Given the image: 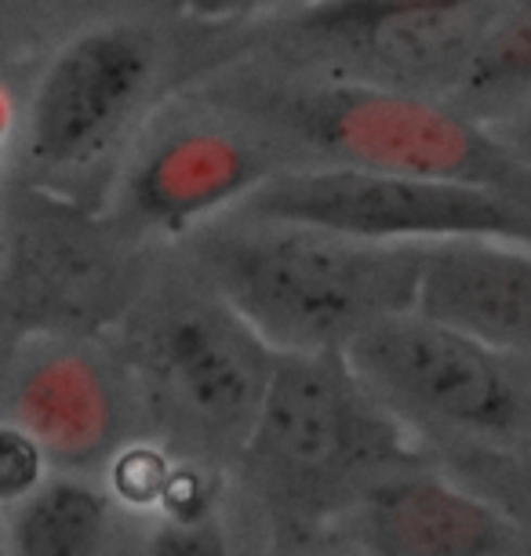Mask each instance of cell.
<instances>
[{
    "instance_id": "ba28073f",
    "label": "cell",
    "mask_w": 531,
    "mask_h": 556,
    "mask_svg": "<svg viewBox=\"0 0 531 556\" xmlns=\"http://www.w3.org/2000/svg\"><path fill=\"white\" fill-rule=\"evenodd\" d=\"M375 556H520V528L492 502L441 477H382L361 495Z\"/></svg>"
},
{
    "instance_id": "8fae6325",
    "label": "cell",
    "mask_w": 531,
    "mask_h": 556,
    "mask_svg": "<svg viewBox=\"0 0 531 556\" xmlns=\"http://www.w3.org/2000/svg\"><path fill=\"white\" fill-rule=\"evenodd\" d=\"M12 422L26 429L48 458L77 466L110 447L117 404L110 382L88 356L59 353L23 379L12 404Z\"/></svg>"
},
{
    "instance_id": "6da1fadb",
    "label": "cell",
    "mask_w": 531,
    "mask_h": 556,
    "mask_svg": "<svg viewBox=\"0 0 531 556\" xmlns=\"http://www.w3.org/2000/svg\"><path fill=\"white\" fill-rule=\"evenodd\" d=\"M433 248L252 223L207 251L218 299L277 356L342 353L419 306Z\"/></svg>"
},
{
    "instance_id": "7c38bea8",
    "label": "cell",
    "mask_w": 531,
    "mask_h": 556,
    "mask_svg": "<svg viewBox=\"0 0 531 556\" xmlns=\"http://www.w3.org/2000/svg\"><path fill=\"white\" fill-rule=\"evenodd\" d=\"M110 502L85 480H45L12 513V556H99Z\"/></svg>"
},
{
    "instance_id": "5b68a950",
    "label": "cell",
    "mask_w": 531,
    "mask_h": 556,
    "mask_svg": "<svg viewBox=\"0 0 531 556\" xmlns=\"http://www.w3.org/2000/svg\"><path fill=\"white\" fill-rule=\"evenodd\" d=\"M342 356L401 422L459 433H509L520 422V390L503 353L419 309L375 324Z\"/></svg>"
},
{
    "instance_id": "e0dca14e",
    "label": "cell",
    "mask_w": 531,
    "mask_h": 556,
    "mask_svg": "<svg viewBox=\"0 0 531 556\" xmlns=\"http://www.w3.org/2000/svg\"><path fill=\"white\" fill-rule=\"evenodd\" d=\"M146 556H230V545L212 517H179L153 531Z\"/></svg>"
},
{
    "instance_id": "277c9868",
    "label": "cell",
    "mask_w": 531,
    "mask_h": 556,
    "mask_svg": "<svg viewBox=\"0 0 531 556\" xmlns=\"http://www.w3.org/2000/svg\"><path fill=\"white\" fill-rule=\"evenodd\" d=\"M401 455V418L353 375L346 356H277L248 433L258 477L288 495L317 498Z\"/></svg>"
},
{
    "instance_id": "30bf717a",
    "label": "cell",
    "mask_w": 531,
    "mask_h": 556,
    "mask_svg": "<svg viewBox=\"0 0 531 556\" xmlns=\"http://www.w3.org/2000/svg\"><path fill=\"white\" fill-rule=\"evenodd\" d=\"M248 342L258 339L223 299L218 306L179 309L161 331L172 382L197 412L212 418H255L258 412L269 371L252 361Z\"/></svg>"
},
{
    "instance_id": "5bb4252c",
    "label": "cell",
    "mask_w": 531,
    "mask_h": 556,
    "mask_svg": "<svg viewBox=\"0 0 531 556\" xmlns=\"http://www.w3.org/2000/svg\"><path fill=\"white\" fill-rule=\"evenodd\" d=\"M466 4L473 0H306L291 18V29L306 37L361 40L390 26L455 15Z\"/></svg>"
},
{
    "instance_id": "3957f363",
    "label": "cell",
    "mask_w": 531,
    "mask_h": 556,
    "mask_svg": "<svg viewBox=\"0 0 531 556\" xmlns=\"http://www.w3.org/2000/svg\"><path fill=\"white\" fill-rule=\"evenodd\" d=\"M248 223L328 229L371 244H524L531 248V207L503 193L426 178L314 164L269 175L237 207Z\"/></svg>"
},
{
    "instance_id": "7a4b0ae2",
    "label": "cell",
    "mask_w": 531,
    "mask_h": 556,
    "mask_svg": "<svg viewBox=\"0 0 531 556\" xmlns=\"http://www.w3.org/2000/svg\"><path fill=\"white\" fill-rule=\"evenodd\" d=\"M274 113L325 164L488 190L531 207V167L466 110L390 84L346 80L285 96Z\"/></svg>"
},
{
    "instance_id": "8992f818",
    "label": "cell",
    "mask_w": 531,
    "mask_h": 556,
    "mask_svg": "<svg viewBox=\"0 0 531 556\" xmlns=\"http://www.w3.org/2000/svg\"><path fill=\"white\" fill-rule=\"evenodd\" d=\"M157 48L135 26H99L59 51L29 102V150L66 167L96 156L146 96Z\"/></svg>"
},
{
    "instance_id": "ac0fdd59",
    "label": "cell",
    "mask_w": 531,
    "mask_h": 556,
    "mask_svg": "<svg viewBox=\"0 0 531 556\" xmlns=\"http://www.w3.org/2000/svg\"><path fill=\"white\" fill-rule=\"evenodd\" d=\"M182 15L201 18V23H230V18L258 15L266 8H277L285 0H172Z\"/></svg>"
},
{
    "instance_id": "4fadbf2b",
    "label": "cell",
    "mask_w": 531,
    "mask_h": 556,
    "mask_svg": "<svg viewBox=\"0 0 531 556\" xmlns=\"http://www.w3.org/2000/svg\"><path fill=\"white\" fill-rule=\"evenodd\" d=\"M459 88L477 102L517 99L531 88V4H520L481 29L459 73Z\"/></svg>"
},
{
    "instance_id": "9c48e42d",
    "label": "cell",
    "mask_w": 531,
    "mask_h": 556,
    "mask_svg": "<svg viewBox=\"0 0 531 556\" xmlns=\"http://www.w3.org/2000/svg\"><path fill=\"white\" fill-rule=\"evenodd\" d=\"M415 309L495 353H531V248L437 244Z\"/></svg>"
},
{
    "instance_id": "2e32d148",
    "label": "cell",
    "mask_w": 531,
    "mask_h": 556,
    "mask_svg": "<svg viewBox=\"0 0 531 556\" xmlns=\"http://www.w3.org/2000/svg\"><path fill=\"white\" fill-rule=\"evenodd\" d=\"M172 484H175V469L164 462L161 451L131 447L113 466V488L131 506H153V502L168 498Z\"/></svg>"
},
{
    "instance_id": "9a60e30c",
    "label": "cell",
    "mask_w": 531,
    "mask_h": 556,
    "mask_svg": "<svg viewBox=\"0 0 531 556\" xmlns=\"http://www.w3.org/2000/svg\"><path fill=\"white\" fill-rule=\"evenodd\" d=\"M45 447L15 422L0 433V495L8 506H18L45 484Z\"/></svg>"
},
{
    "instance_id": "52a82bcc",
    "label": "cell",
    "mask_w": 531,
    "mask_h": 556,
    "mask_svg": "<svg viewBox=\"0 0 531 556\" xmlns=\"http://www.w3.org/2000/svg\"><path fill=\"white\" fill-rule=\"evenodd\" d=\"M269 175L266 146L226 128H182L142 153L128 178V204L142 223L179 233L226 204L241 207Z\"/></svg>"
},
{
    "instance_id": "d6986e66",
    "label": "cell",
    "mask_w": 531,
    "mask_h": 556,
    "mask_svg": "<svg viewBox=\"0 0 531 556\" xmlns=\"http://www.w3.org/2000/svg\"><path fill=\"white\" fill-rule=\"evenodd\" d=\"M492 131L531 167V110H517V113H506V117L492 121Z\"/></svg>"
}]
</instances>
